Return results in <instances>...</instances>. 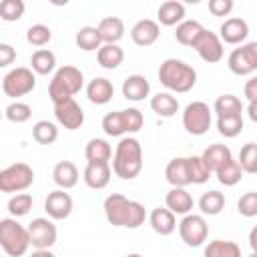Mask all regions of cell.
I'll return each instance as SVG.
<instances>
[{
    "label": "cell",
    "mask_w": 257,
    "mask_h": 257,
    "mask_svg": "<svg viewBox=\"0 0 257 257\" xmlns=\"http://www.w3.org/2000/svg\"><path fill=\"white\" fill-rule=\"evenodd\" d=\"M104 217L112 227L139 229L147 219V209L139 201L126 199L120 193H112L104 199Z\"/></svg>",
    "instance_id": "cell-1"
},
{
    "label": "cell",
    "mask_w": 257,
    "mask_h": 257,
    "mask_svg": "<svg viewBox=\"0 0 257 257\" xmlns=\"http://www.w3.org/2000/svg\"><path fill=\"white\" fill-rule=\"evenodd\" d=\"M112 171L116 177L131 181L143 171V147L135 137H122L114 149Z\"/></svg>",
    "instance_id": "cell-2"
},
{
    "label": "cell",
    "mask_w": 257,
    "mask_h": 257,
    "mask_svg": "<svg viewBox=\"0 0 257 257\" xmlns=\"http://www.w3.org/2000/svg\"><path fill=\"white\" fill-rule=\"evenodd\" d=\"M159 80L173 92H189L197 84V72L191 64L179 58H167L159 66Z\"/></svg>",
    "instance_id": "cell-3"
},
{
    "label": "cell",
    "mask_w": 257,
    "mask_h": 257,
    "mask_svg": "<svg viewBox=\"0 0 257 257\" xmlns=\"http://www.w3.org/2000/svg\"><path fill=\"white\" fill-rule=\"evenodd\" d=\"M82 84H84L82 70L76 68V66L64 64L52 74V80L48 84V96H50L52 104L68 100V98H74V94L80 92Z\"/></svg>",
    "instance_id": "cell-4"
},
{
    "label": "cell",
    "mask_w": 257,
    "mask_h": 257,
    "mask_svg": "<svg viewBox=\"0 0 257 257\" xmlns=\"http://www.w3.org/2000/svg\"><path fill=\"white\" fill-rule=\"evenodd\" d=\"M0 245L8 257H22L30 247L28 227H22L16 219L0 221Z\"/></svg>",
    "instance_id": "cell-5"
},
{
    "label": "cell",
    "mask_w": 257,
    "mask_h": 257,
    "mask_svg": "<svg viewBox=\"0 0 257 257\" xmlns=\"http://www.w3.org/2000/svg\"><path fill=\"white\" fill-rule=\"evenodd\" d=\"M34 86H36V74L32 68H26V66H16L8 70L2 78V90L10 98L26 96L28 92L34 90Z\"/></svg>",
    "instance_id": "cell-6"
},
{
    "label": "cell",
    "mask_w": 257,
    "mask_h": 257,
    "mask_svg": "<svg viewBox=\"0 0 257 257\" xmlns=\"http://www.w3.org/2000/svg\"><path fill=\"white\" fill-rule=\"evenodd\" d=\"M34 183V171L26 163H14L0 171L2 193H22Z\"/></svg>",
    "instance_id": "cell-7"
},
{
    "label": "cell",
    "mask_w": 257,
    "mask_h": 257,
    "mask_svg": "<svg viewBox=\"0 0 257 257\" xmlns=\"http://www.w3.org/2000/svg\"><path fill=\"white\" fill-rule=\"evenodd\" d=\"M211 108L207 102L203 100H193L185 106L183 110V126L189 135H195V137H201L205 135L209 128H211Z\"/></svg>",
    "instance_id": "cell-8"
},
{
    "label": "cell",
    "mask_w": 257,
    "mask_h": 257,
    "mask_svg": "<svg viewBox=\"0 0 257 257\" xmlns=\"http://www.w3.org/2000/svg\"><path fill=\"white\" fill-rule=\"evenodd\" d=\"M179 235L183 239L185 245L189 247H201L205 241H207V235H209V225L205 221L203 215H185L179 223Z\"/></svg>",
    "instance_id": "cell-9"
},
{
    "label": "cell",
    "mask_w": 257,
    "mask_h": 257,
    "mask_svg": "<svg viewBox=\"0 0 257 257\" xmlns=\"http://www.w3.org/2000/svg\"><path fill=\"white\" fill-rule=\"evenodd\" d=\"M28 233H30V245L34 249H50L58 237L56 225L52 223V219L46 217L32 219V223L28 225Z\"/></svg>",
    "instance_id": "cell-10"
},
{
    "label": "cell",
    "mask_w": 257,
    "mask_h": 257,
    "mask_svg": "<svg viewBox=\"0 0 257 257\" xmlns=\"http://www.w3.org/2000/svg\"><path fill=\"white\" fill-rule=\"evenodd\" d=\"M54 116H56V122L60 126H64L66 131H76L84 124V110L80 108V104L74 98L56 102L54 104Z\"/></svg>",
    "instance_id": "cell-11"
},
{
    "label": "cell",
    "mask_w": 257,
    "mask_h": 257,
    "mask_svg": "<svg viewBox=\"0 0 257 257\" xmlns=\"http://www.w3.org/2000/svg\"><path fill=\"white\" fill-rule=\"evenodd\" d=\"M193 48H195V52L201 56V60H205V62H209V64H215V62H219L221 58H223V40L215 34V32H211V30H203L201 32V36L195 40V44H193Z\"/></svg>",
    "instance_id": "cell-12"
},
{
    "label": "cell",
    "mask_w": 257,
    "mask_h": 257,
    "mask_svg": "<svg viewBox=\"0 0 257 257\" xmlns=\"http://www.w3.org/2000/svg\"><path fill=\"white\" fill-rule=\"evenodd\" d=\"M72 197L64 191V189H56L52 193H48L46 201H44V211L48 215V219L52 221H62L72 213Z\"/></svg>",
    "instance_id": "cell-13"
},
{
    "label": "cell",
    "mask_w": 257,
    "mask_h": 257,
    "mask_svg": "<svg viewBox=\"0 0 257 257\" xmlns=\"http://www.w3.org/2000/svg\"><path fill=\"white\" fill-rule=\"evenodd\" d=\"M159 36H161V26L157 20L151 18H143L131 28V38L137 46H151L159 40Z\"/></svg>",
    "instance_id": "cell-14"
},
{
    "label": "cell",
    "mask_w": 257,
    "mask_h": 257,
    "mask_svg": "<svg viewBox=\"0 0 257 257\" xmlns=\"http://www.w3.org/2000/svg\"><path fill=\"white\" fill-rule=\"evenodd\" d=\"M247 36H249V24L239 16L227 18L219 28V38L227 44H241Z\"/></svg>",
    "instance_id": "cell-15"
},
{
    "label": "cell",
    "mask_w": 257,
    "mask_h": 257,
    "mask_svg": "<svg viewBox=\"0 0 257 257\" xmlns=\"http://www.w3.org/2000/svg\"><path fill=\"white\" fill-rule=\"evenodd\" d=\"M110 175H112V169L108 163H86L82 179L88 189L100 191L110 183Z\"/></svg>",
    "instance_id": "cell-16"
},
{
    "label": "cell",
    "mask_w": 257,
    "mask_h": 257,
    "mask_svg": "<svg viewBox=\"0 0 257 257\" xmlns=\"http://www.w3.org/2000/svg\"><path fill=\"white\" fill-rule=\"evenodd\" d=\"M151 84L143 74H131L122 80V96L133 102H141L149 96Z\"/></svg>",
    "instance_id": "cell-17"
},
{
    "label": "cell",
    "mask_w": 257,
    "mask_h": 257,
    "mask_svg": "<svg viewBox=\"0 0 257 257\" xmlns=\"http://www.w3.org/2000/svg\"><path fill=\"white\" fill-rule=\"evenodd\" d=\"M86 96L92 104H106L114 96V86L108 78L96 76L86 84Z\"/></svg>",
    "instance_id": "cell-18"
},
{
    "label": "cell",
    "mask_w": 257,
    "mask_h": 257,
    "mask_svg": "<svg viewBox=\"0 0 257 257\" xmlns=\"http://www.w3.org/2000/svg\"><path fill=\"white\" fill-rule=\"evenodd\" d=\"M149 223H151L153 231L159 233V235H163V237L175 233V229H177L175 213L169 211L167 207H157V209H153L151 215H149Z\"/></svg>",
    "instance_id": "cell-19"
},
{
    "label": "cell",
    "mask_w": 257,
    "mask_h": 257,
    "mask_svg": "<svg viewBox=\"0 0 257 257\" xmlns=\"http://www.w3.org/2000/svg\"><path fill=\"white\" fill-rule=\"evenodd\" d=\"M201 159H203L205 167L209 169V173H217L227 161L233 159V155H231V149H229L227 145H217V143H215V145H209V147L203 151Z\"/></svg>",
    "instance_id": "cell-20"
},
{
    "label": "cell",
    "mask_w": 257,
    "mask_h": 257,
    "mask_svg": "<svg viewBox=\"0 0 257 257\" xmlns=\"http://www.w3.org/2000/svg\"><path fill=\"white\" fill-rule=\"evenodd\" d=\"M52 181L56 183L58 189H64V191L76 187V183H78V169H76V165L70 163V161L56 163L54 169H52Z\"/></svg>",
    "instance_id": "cell-21"
},
{
    "label": "cell",
    "mask_w": 257,
    "mask_h": 257,
    "mask_svg": "<svg viewBox=\"0 0 257 257\" xmlns=\"http://www.w3.org/2000/svg\"><path fill=\"white\" fill-rule=\"evenodd\" d=\"M165 205L169 211H173L175 215H189L193 209V197L187 193V189L183 187H173L167 197H165Z\"/></svg>",
    "instance_id": "cell-22"
},
{
    "label": "cell",
    "mask_w": 257,
    "mask_h": 257,
    "mask_svg": "<svg viewBox=\"0 0 257 257\" xmlns=\"http://www.w3.org/2000/svg\"><path fill=\"white\" fill-rule=\"evenodd\" d=\"M165 177L167 181L173 185V187H187L191 185V179H189V167H187V157H177V159H171L165 167Z\"/></svg>",
    "instance_id": "cell-23"
},
{
    "label": "cell",
    "mask_w": 257,
    "mask_h": 257,
    "mask_svg": "<svg viewBox=\"0 0 257 257\" xmlns=\"http://www.w3.org/2000/svg\"><path fill=\"white\" fill-rule=\"evenodd\" d=\"M159 24L163 26H179L185 20V4L177 0H167L157 10Z\"/></svg>",
    "instance_id": "cell-24"
},
{
    "label": "cell",
    "mask_w": 257,
    "mask_h": 257,
    "mask_svg": "<svg viewBox=\"0 0 257 257\" xmlns=\"http://www.w3.org/2000/svg\"><path fill=\"white\" fill-rule=\"evenodd\" d=\"M98 34L102 38V44H118V40L124 36V22L118 16H106L98 22Z\"/></svg>",
    "instance_id": "cell-25"
},
{
    "label": "cell",
    "mask_w": 257,
    "mask_h": 257,
    "mask_svg": "<svg viewBox=\"0 0 257 257\" xmlns=\"http://www.w3.org/2000/svg\"><path fill=\"white\" fill-rule=\"evenodd\" d=\"M96 60L102 68L106 70H114L122 64L124 60V50L118 44H102L100 50L96 52Z\"/></svg>",
    "instance_id": "cell-26"
},
{
    "label": "cell",
    "mask_w": 257,
    "mask_h": 257,
    "mask_svg": "<svg viewBox=\"0 0 257 257\" xmlns=\"http://www.w3.org/2000/svg\"><path fill=\"white\" fill-rule=\"evenodd\" d=\"M84 157L88 163H108L112 157V149L104 139H90L84 147Z\"/></svg>",
    "instance_id": "cell-27"
},
{
    "label": "cell",
    "mask_w": 257,
    "mask_h": 257,
    "mask_svg": "<svg viewBox=\"0 0 257 257\" xmlns=\"http://www.w3.org/2000/svg\"><path fill=\"white\" fill-rule=\"evenodd\" d=\"M203 257H241V247L235 241L215 239L207 243Z\"/></svg>",
    "instance_id": "cell-28"
},
{
    "label": "cell",
    "mask_w": 257,
    "mask_h": 257,
    "mask_svg": "<svg viewBox=\"0 0 257 257\" xmlns=\"http://www.w3.org/2000/svg\"><path fill=\"white\" fill-rule=\"evenodd\" d=\"M76 46L84 52H92V50H100L102 46V38L98 34V28L96 26H82L78 32H76V38H74Z\"/></svg>",
    "instance_id": "cell-29"
},
{
    "label": "cell",
    "mask_w": 257,
    "mask_h": 257,
    "mask_svg": "<svg viewBox=\"0 0 257 257\" xmlns=\"http://www.w3.org/2000/svg\"><path fill=\"white\" fill-rule=\"evenodd\" d=\"M151 108H153V112H157L159 116L169 118V116L177 114V110H179V100H177L171 92H157V94L151 98Z\"/></svg>",
    "instance_id": "cell-30"
},
{
    "label": "cell",
    "mask_w": 257,
    "mask_h": 257,
    "mask_svg": "<svg viewBox=\"0 0 257 257\" xmlns=\"http://www.w3.org/2000/svg\"><path fill=\"white\" fill-rule=\"evenodd\" d=\"M203 30H205V28H203L201 22H197V20H183V22L177 26V30H175V38H177V42L183 44V46H193L195 40L201 36Z\"/></svg>",
    "instance_id": "cell-31"
},
{
    "label": "cell",
    "mask_w": 257,
    "mask_h": 257,
    "mask_svg": "<svg viewBox=\"0 0 257 257\" xmlns=\"http://www.w3.org/2000/svg\"><path fill=\"white\" fill-rule=\"evenodd\" d=\"M30 66L34 74H50L56 68V54L48 48H38L30 58Z\"/></svg>",
    "instance_id": "cell-32"
},
{
    "label": "cell",
    "mask_w": 257,
    "mask_h": 257,
    "mask_svg": "<svg viewBox=\"0 0 257 257\" xmlns=\"http://www.w3.org/2000/svg\"><path fill=\"white\" fill-rule=\"evenodd\" d=\"M213 110L217 112V116H235V114H243V104L235 94H221L217 96Z\"/></svg>",
    "instance_id": "cell-33"
},
{
    "label": "cell",
    "mask_w": 257,
    "mask_h": 257,
    "mask_svg": "<svg viewBox=\"0 0 257 257\" xmlns=\"http://www.w3.org/2000/svg\"><path fill=\"white\" fill-rule=\"evenodd\" d=\"M199 209L203 215H219L225 209V195L219 191H207L199 199Z\"/></svg>",
    "instance_id": "cell-34"
},
{
    "label": "cell",
    "mask_w": 257,
    "mask_h": 257,
    "mask_svg": "<svg viewBox=\"0 0 257 257\" xmlns=\"http://www.w3.org/2000/svg\"><path fill=\"white\" fill-rule=\"evenodd\" d=\"M215 175H217V181H219L221 185H225V187H233V185H237V183L241 181V177H243V169H241L239 161L231 159V161H227Z\"/></svg>",
    "instance_id": "cell-35"
},
{
    "label": "cell",
    "mask_w": 257,
    "mask_h": 257,
    "mask_svg": "<svg viewBox=\"0 0 257 257\" xmlns=\"http://www.w3.org/2000/svg\"><path fill=\"white\" fill-rule=\"evenodd\" d=\"M32 139L38 145H52L58 139V126L50 120H38L32 126Z\"/></svg>",
    "instance_id": "cell-36"
},
{
    "label": "cell",
    "mask_w": 257,
    "mask_h": 257,
    "mask_svg": "<svg viewBox=\"0 0 257 257\" xmlns=\"http://www.w3.org/2000/svg\"><path fill=\"white\" fill-rule=\"evenodd\" d=\"M102 131L108 137H122V135H126V124H124L122 110H114V112L104 114V118H102Z\"/></svg>",
    "instance_id": "cell-37"
},
{
    "label": "cell",
    "mask_w": 257,
    "mask_h": 257,
    "mask_svg": "<svg viewBox=\"0 0 257 257\" xmlns=\"http://www.w3.org/2000/svg\"><path fill=\"white\" fill-rule=\"evenodd\" d=\"M217 131L219 135L233 139L243 131V114H235V116H217Z\"/></svg>",
    "instance_id": "cell-38"
},
{
    "label": "cell",
    "mask_w": 257,
    "mask_h": 257,
    "mask_svg": "<svg viewBox=\"0 0 257 257\" xmlns=\"http://www.w3.org/2000/svg\"><path fill=\"white\" fill-rule=\"evenodd\" d=\"M187 167H189V179H191V185H203L209 181L211 173L209 169L205 167L203 159L201 157H187Z\"/></svg>",
    "instance_id": "cell-39"
},
{
    "label": "cell",
    "mask_w": 257,
    "mask_h": 257,
    "mask_svg": "<svg viewBox=\"0 0 257 257\" xmlns=\"http://www.w3.org/2000/svg\"><path fill=\"white\" fill-rule=\"evenodd\" d=\"M239 165L243 169V173L249 175H257V143H247L241 147L239 151Z\"/></svg>",
    "instance_id": "cell-40"
},
{
    "label": "cell",
    "mask_w": 257,
    "mask_h": 257,
    "mask_svg": "<svg viewBox=\"0 0 257 257\" xmlns=\"http://www.w3.org/2000/svg\"><path fill=\"white\" fill-rule=\"evenodd\" d=\"M32 209V195L28 193H16L8 201V211L12 217H24Z\"/></svg>",
    "instance_id": "cell-41"
},
{
    "label": "cell",
    "mask_w": 257,
    "mask_h": 257,
    "mask_svg": "<svg viewBox=\"0 0 257 257\" xmlns=\"http://www.w3.org/2000/svg\"><path fill=\"white\" fill-rule=\"evenodd\" d=\"M24 2L22 0H2L0 2V18L4 22H14L20 20L24 14Z\"/></svg>",
    "instance_id": "cell-42"
},
{
    "label": "cell",
    "mask_w": 257,
    "mask_h": 257,
    "mask_svg": "<svg viewBox=\"0 0 257 257\" xmlns=\"http://www.w3.org/2000/svg\"><path fill=\"white\" fill-rule=\"evenodd\" d=\"M4 114H6V118H8L10 122L20 124V122H26V120L32 116V108H30V104L16 100V102H10V104L6 106Z\"/></svg>",
    "instance_id": "cell-43"
},
{
    "label": "cell",
    "mask_w": 257,
    "mask_h": 257,
    "mask_svg": "<svg viewBox=\"0 0 257 257\" xmlns=\"http://www.w3.org/2000/svg\"><path fill=\"white\" fill-rule=\"evenodd\" d=\"M50 38H52V30L46 24H32L26 30V40L32 46H44L50 42Z\"/></svg>",
    "instance_id": "cell-44"
},
{
    "label": "cell",
    "mask_w": 257,
    "mask_h": 257,
    "mask_svg": "<svg viewBox=\"0 0 257 257\" xmlns=\"http://www.w3.org/2000/svg\"><path fill=\"white\" fill-rule=\"evenodd\" d=\"M227 66H229V70H231L233 74H237V76H247V74L253 72V68H251L249 62L245 60L241 48H235V50L229 54V58H227Z\"/></svg>",
    "instance_id": "cell-45"
},
{
    "label": "cell",
    "mask_w": 257,
    "mask_h": 257,
    "mask_svg": "<svg viewBox=\"0 0 257 257\" xmlns=\"http://www.w3.org/2000/svg\"><path fill=\"white\" fill-rule=\"evenodd\" d=\"M122 116H124V124H126V135H135L143 128L145 124V116L139 108H124L122 110Z\"/></svg>",
    "instance_id": "cell-46"
},
{
    "label": "cell",
    "mask_w": 257,
    "mask_h": 257,
    "mask_svg": "<svg viewBox=\"0 0 257 257\" xmlns=\"http://www.w3.org/2000/svg\"><path fill=\"white\" fill-rule=\"evenodd\" d=\"M237 211L239 215L251 219V217H257V193L255 191H249L245 193L239 201H237Z\"/></svg>",
    "instance_id": "cell-47"
},
{
    "label": "cell",
    "mask_w": 257,
    "mask_h": 257,
    "mask_svg": "<svg viewBox=\"0 0 257 257\" xmlns=\"http://www.w3.org/2000/svg\"><path fill=\"white\" fill-rule=\"evenodd\" d=\"M233 6V0H209V12L213 16H229Z\"/></svg>",
    "instance_id": "cell-48"
},
{
    "label": "cell",
    "mask_w": 257,
    "mask_h": 257,
    "mask_svg": "<svg viewBox=\"0 0 257 257\" xmlns=\"http://www.w3.org/2000/svg\"><path fill=\"white\" fill-rule=\"evenodd\" d=\"M245 60L249 62V66L253 68V72L257 70V42H247V44H241L239 46Z\"/></svg>",
    "instance_id": "cell-49"
},
{
    "label": "cell",
    "mask_w": 257,
    "mask_h": 257,
    "mask_svg": "<svg viewBox=\"0 0 257 257\" xmlns=\"http://www.w3.org/2000/svg\"><path fill=\"white\" fill-rule=\"evenodd\" d=\"M16 60V50L10 46V44H6V42H2L0 44V66H10L12 62Z\"/></svg>",
    "instance_id": "cell-50"
},
{
    "label": "cell",
    "mask_w": 257,
    "mask_h": 257,
    "mask_svg": "<svg viewBox=\"0 0 257 257\" xmlns=\"http://www.w3.org/2000/svg\"><path fill=\"white\" fill-rule=\"evenodd\" d=\"M243 94L245 98L251 102V100H257V74L251 76L247 82H245V88H243Z\"/></svg>",
    "instance_id": "cell-51"
},
{
    "label": "cell",
    "mask_w": 257,
    "mask_h": 257,
    "mask_svg": "<svg viewBox=\"0 0 257 257\" xmlns=\"http://www.w3.org/2000/svg\"><path fill=\"white\" fill-rule=\"evenodd\" d=\"M247 114H249V118H251L253 122H257V100H251V102L247 104Z\"/></svg>",
    "instance_id": "cell-52"
},
{
    "label": "cell",
    "mask_w": 257,
    "mask_h": 257,
    "mask_svg": "<svg viewBox=\"0 0 257 257\" xmlns=\"http://www.w3.org/2000/svg\"><path fill=\"white\" fill-rule=\"evenodd\" d=\"M249 245H251L253 253H257V225L249 231Z\"/></svg>",
    "instance_id": "cell-53"
},
{
    "label": "cell",
    "mask_w": 257,
    "mask_h": 257,
    "mask_svg": "<svg viewBox=\"0 0 257 257\" xmlns=\"http://www.w3.org/2000/svg\"><path fill=\"white\" fill-rule=\"evenodd\" d=\"M30 257H56V255L50 249H36V251L30 253Z\"/></svg>",
    "instance_id": "cell-54"
},
{
    "label": "cell",
    "mask_w": 257,
    "mask_h": 257,
    "mask_svg": "<svg viewBox=\"0 0 257 257\" xmlns=\"http://www.w3.org/2000/svg\"><path fill=\"white\" fill-rule=\"evenodd\" d=\"M124 257H143L141 253H128V255H124Z\"/></svg>",
    "instance_id": "cell-55"
},
{
    "label": "cell",
    "mask_w": 257,
    "mask_h": 257,
    "mask_svg": "<svg viewBox=\"0 0 257 257\" xmlns=\"http://www.w3.org/2000/svg\"><path fill=\"white\" fill-rule=\"evenodd\" d=\"M249 257H257V253H251V255H249Z\"/></svg>",
    "instance_id": "cell-56"
}]
</instances>
